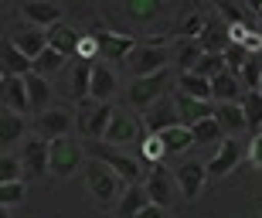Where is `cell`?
<instances>
[{"mask_svg":"<svg viewBox=\"0 0 262 218\" xmlns=\"http://www.w3.org/2000/svg\"><path fill=\"white\" fill-rule=\"evenodd\" d=\"M167 41H170L167 34H157V38L140 41V48L126 58L133 79H146V75H157V72L170 69V61H174V58H170V45H167Z\"/></svg>","mask_w":262,"mask_h":218,"instance_id":"1","label":"cell"},{"mask_svg":"<svg viewBox=\"0 0 262 218\" xmlns=\"http://www.w3.org/2000/svg\"><path fill=\"white\" fill-rule=\"evenodd\" d=\"M123 184H126V181L119 178L109 164L89 157V164H85V191L99 201V205H119L123 191H126Z\"/></svg>","mask_w":262,"mask_h":218,"instance_id":"2","label":"cell"},{"mask_svg":"<svg viewBox=\"0 0 262 218\" xmlns=\"http://www.w3.org/2000/svg\"><path fill=\"white\" fill-rule=\"evenodd\" d=\"M113 113H116V109L109 106V102H96V99L78 102V109H75V129H78V137H85V143H99V140H106V129H109Z\"/></svg>","mask_w":262,"mask_h":218,"instance_id":"3","label":"cell"},{"mask_svg":"<svg viewBox=\"0 0 262 218\" xmlns=\"http://www.w3.org/2000/svg\"><path fill=\"white\" fill-rule=\"evenodd\" d=\"M85 150H89V157H92V160L109 164L119 178L126 181V188H129V184H140V178H143V164H140L136 157L123 154L119 147H109V143H102V140H99V143H85Z\"/></svg>","mask_w":262,"mask_h":218,"instance_id":"4","label":"cell"},{"mask_svg":"<svg viewBox=\"0 0 262 218\" xmlns=\"http://www.w3.org/2000/svg\"><path fill=\"white\" fill-rule=\"evenodd\" d=\"M167 82H170V69L157 72V75H146V79H133L126 89V99L133 109L146 113V109H154L157 102L167 96Z\"/></svg>","mask_w":262,"mask_h":218,"instance_id":"5","label":"cell"},{"mask_svg":"<svg viewBox=\"0 0 262 218\" xmlns=\"http://www.w3.org/2000/svg\"><path fill=\"white\" fill-rule=\"evenodd\" d=\"M85 143L75 137H61L51 140V174L55 178H72L82 164H85Z\"/></svg>","mask_w":262,"mask_h":218,"instance_id":"6","label":"cell"},{"mask_svg":"<svg viewBox=\"0 0 262 218\" xmlns=\"http://www.w3.org/2000/svg\"><path fill=\"white\" fill-rule=\"evenodd\" d=\"M92 69H96V61H85V58H72L68 61V69L61 72V92H65L68 99L75 102H85L89 99V85H92Z\"/></svg>","mask_w":262,"mask_h":218,"instance_id":"7","label":"cell"},{"mask_svg":"<svg viewBox=\"0 0 262 218\" xmlns=\"http://www.w3.org/2000/svg\"><path fill=\"white\" fill-rule=\"evenodd\" d=\"M174 178H177V191H181L187 201L201 198L204 184L211 181V174H208V160H184V164L174 170Z\"/></svg>","mask_w":262,"mask_h":218,"instance_id":"8","label":"cell"},{"mask_svg":"<svg viewBox=\"0 0 262 218\" xmlns=\"http://www.w3.org/2000/svg\"><path fill=\"white\" fill-rule=\"evenodd\" d=\"M96 41H99V58L102 61H126L136 48H140V41L129 38V34H116V31H96Z\"/></svg>","mask_w":262,"mask_h":218,"instance_id":"9","label":"cell"},{"mask_svg":"<svg viewBox=\"0 0 262 218\" xmlns=\"http://www.w3.org/2000/svg\"><path fill=\"white\" fill-rule=\"evenodd\" d=\"M146 194H150V205H160V208H167L170 201H174V191H177V178L170 174V170L164 167V164H157V167L146 170V181H143Z\"/></svg>","mask_w":262,"mask_h":218,"instance_id":"10","label":"cell"},{"mask_svg":"<svg viewBox=\"0 0 262 218\" xmlns=\"http://www.w3.org/2000/svg\"><path fill=\"white\" fill-rule=\"evenodd\" d=\"M133 140H140V119H136L133 113H126V109H116L113 119H109V129H106V140H102V143L123 150L126 143H133Z\"/></svg>","mask_w":262,"mask_h":218,"instance_id":"11","label":"cell"},{"mask_svg":"<svg viewBox=\"0 0 262 218\" xmlns=\"http://www.w3.org/2000/svg\"><path fill=\"white\" fill-rule=\"evenodd\" d=\"M10 45L14 48H20L24 55H28L31 61H38L45 51L51 48V41H48V31H41V28H31V24H20V28L10 31Z\"/></svg>","mask_w":262,"mask_h":218,"instance_id":"12","label":"cell"},{"mask_svg":"<svg viewBox=\"0 0 262 218\" xmlns=\"http://www.w3.org/2000/svg\"><path fill=\"white\" fill-rule=\"evenodd\" d=\"M242 143L235 137H225L222 143H218V150L211 154V160H208V174H211L214 181L218 178H225V174H232L235 167H238V160H242Z\"/></svg>","mask_w":262,"mask_h":218,"instance_id":"13","label":"cell"},{"mask_svg":"<svg viewBox=\"0 0 262 218\" xmlns=\"http://www.w3.org/2000/svg\"><path fill=\"white\" fill-rule=\"evenodd\" d=\"M75 126V116H68V109H48V113H41V116H34V129H38V137H45L51 143V140H61L68 137V129Z\"/></svg>","mask_w":262,"mask_h":218,"instance_id":"14","label":"cell"},{"mask_svg":"<svg viewBox=\"0 0 262 218\" xmlns=\"http://www.w3.org/2000/svg\"><path fill=\"white\" fill-rule=\"evenodd\" d=\"M20 160H24V170L41 178V174H51V143L45 137H34L24 143L20 150Z\"/></svg>","mask_w":262,"mask_h":218,"instance_id":"15","label":"cell"},{"mask_svg":"<svg viewBox=\"0 0 262 218\" xmlns=\"http://www.w3.org/2000/svg\"><path fill=\"white\" fill-rule=\"evenodd\" d=\"M143 123H146V129L150 133H167V129H174V126H181V116H177V106H174V99L170 96H164V99L157 102L154 109H146L143 113Z\"/></svg>","mask_w":262,"mask_h":218,"instance_id":"16","label":"cell"},{"mask_svg":"<svg viewBox=\"0 0 262 218\" xmlns=\"http://www.w3.org/2000/svg\"><path fill=\"white\" fill-rule=\"evenodd\" d=\"M20 17H24V24H31V28L51 31L55 24H61V7H55L48 0H31V4L20 7Z\"/></svg>","mask_w":262,"mask_h":218,"instance_id":"17","label":"cell"},{"mask_svg":"<svg viewBox=\"0 0 262 218\" xmlns=\"http://www.w3.org/2000/svg\"><path fill=\"white\" fill-rule=\"evenodd\" d=\"M116 69L109 65V61H96V69H92V85H89V99L96 102H109L113 96H116Z\"/></svg>","mask_w":262,"mask_h":218,"instance_id":"18","label":"cell"},{"mask_svg":"<svg viewBox=\"0 0 262 218\" xmlns=\"http://www.w3.org/2000/svg\"><path fill=\"white\" fill-rule=\"evenodd\" d=\"M170 58H174V69L184 75V72L198 69V61L204 58V48H201V41H194V38H177L170 45Z\"/></svg>","mask_w":262,"mask_h":218,"instance_id":"19","label":"cell"},{"mask_svg":"<svg viewBox=\"0 0 262 218\" xmlns=\"http://www.w3.org/2000/svg\"><path fill=\"white\" fill-rule=\"evenodd\" d=\"M174 106H177V116H181V126H194L201 119L214 116V102H198L191 96H181V92L174 96Z\"/></svg>","mask_w":262,"mask_h":218,"instance_id":"20","label":"cell"},{"mask_svg":"<svg viewBox=\"0 0 262 218\" xmlns=\"http://www.w3.org/2000/svg\"><path fill=\"white\" fill-rule=\"evenodd\" d=\"M211 99H214V102H242V99H245L242 79H238L235 72L225 69L218 79H211Z\"/></svg>","mask_w":262,"mask_h":218,"instance_id":"21","label":"cell"},{"mask_svg":"<svg viewBox=\"0 0 262 218\" xmlns=\"http://www.w3.org/2000/svg\"><path fill=\"white\" fill-rule=\"evenodd\" d=\"M214 119H218V126L225 129V137H235V133L249 129V126H245L242 102H214Z\"/></svg>","mask_w":262,"mask_h":218,"instance_id":"22","label":"cell"},{"mask_svg":"<svg viewBox=\"0 0 262 218\" xmlns=\"http://www.w3.org/2000/svg\"><path fill=\"white\" fill-rule=\"evenodd\" d=\"M4 109L10 113H31V102H28V82L17 79V75H4Z\"/></svg>","mask_w":262,"mask_h":218,"instance_id":"23","label":"cell"},{"mask_svg":"<svg viewBox=\"0 0 262 218\" xmlns=\"http://www.w3.org/2000/svg\"><path fill=\"white\" fill-rule=\"evenodd\" d=\"M201 48L204 55H225V48L232 45V34H228V24L225 20H208V28L201 31Z\"/></svg>","mask_w":262,"mask_h":218,"instance_id":"24","label":"cell"},{"mask_svg":"<svg viewBox=\"0 0 262 218\" xmlns=\"http://www.w3.org/2000/svg\"><path fill=\"white\" fill-rule=\"evenodd\" d=\"M0 69L4 75H17V79H28L31 72H34V61L24 55L20 48H14L10 41H4V55H0Z\"/></svg>","mask_w":262,"mask_h":218,"instance_id":"25","label":"cell"},{"mask_svg":"<svg viewBox=\"0 0 262 218\" xmlns=\"http://www.w3.org/2000/svg\"><path fill=\"white\" fill-rule=\"evenodd\" d=\"M150 205V194H146L143 184H129L126 191H123V198H119L116 205V218H136L140 211Z\"/></svg>","mask_w":262,"mask_h":218,"instance_id":"26","label":"cell"},{"mask_svg":"<svg viewBox=\"0 0 262 218\" xmlns=\"http://www.w3.org/2000/svg\"><path fill=\"white\" fill-rule=\"evenodd\" d=\"M177 92H181V96H191V99H198V102H214L211 99V82L201 79L198 72L177 75Z\"/></svg>","mask_w":262,"mask_h":218,"instance_id":"27","label":"cell"},{"mask_svg":"<svg viewBox=\"0 0 262 218\" xmlns=\"http://www.w3.org/2000/svg\"><path fill=\"white\" fill-rule=\"evenodd\" d=\"M28 102H31V109H34V113H48V102H51V85H48V79H41V75H34V72H31L28 79Z\"/></svg>","mask_w":262,"mask_h":218,"instance_id":"28","label":"cell"},{"mask_svg":"<svg viewBox=\"0 0 262 218\" xmlns=\"http://www.w3.org/2000/svg\"><path fill=\"white\" fill-rule=\"evenodd\" d=\"M24 116L20 113H10V109H4V116H0V143H4V154H7V147H14L20 137H24Z\"/></svg>","mask_w":262,"mask_h":218,"instance_id":"29","label":"cell"},{"mask_svg":"<svg viewBox=\"0 0 262 218\" xmlns=\"http://www.w3.org/2000/svg\"><path fill=\"white\" fill-rule=\"evenodd\" d=\"M68 55H61L58 48H48L45 55H41L38 61H34V75H41V79H51V75H61V72L68 69Z\"/></svg>","mask_w":262,"mask_h":218,"instance_id":"30","label":"cell"},{"mask_svg":"<svg viewBox=\"0 0 262 218\" xmlns=\"http://www.w3.org/2000/svg\"><path fill=\"white\" fill-rule=\"evenodd\" d=\"M48 41H51V48H58L61 55H68V58H75V51H78V34L68 24H55V28L48 31Z\"/></svg>","mask_w":262,"mask_h":218,"instance_id":"31","label":"cell"},{"mask_svg":"<svg viewBox=\"0 0 262 218\" xmlns=\"http://www.w3.org/2000/svg\"><path fill=\"white\" fill-rule=\"evenodd\" d=\"M157 137L164 140L167 154H184L187 147H194V133H191V126H174V129H167V133H157Z\"/></svg>","mask_w":262,"mask_h":218,"instance_id":"32","label":"cell"},{"mask_svg":"<svg viewBox=\"0 0 262 218\" xmlns=\"http://www.w3.org/2000/svg\"><path fill=\"white\" fill-rule=\"evenodd\" d=\"M242 109H245V126L252 133H262V92H245Z\"/></svg>","mask_w":262,"mask_h":218,"instance_id":"33","label":"cell"},{"mask_svg":"<svg viewBox=\"0 0 262 218\" xmlns=\"http://www.w3.org/2000/svg\"><path fill=\"white\" fill-rule=\"evenodd\" d=\"M191 133H194V143H222V140H225V129L218 126V119H214V116L194 123Z\"/></svg>","mask_w":262,"mask_h":218,"instance_id":"34","label":"cell"},{"mask_svg":"<svg viewBox=\"0 0 262 218\" xmlns=\"http://www.w3.org/2000/svg\"><path fill=\"white\" fill-rule=\"evenodd\" d=\"M164 157H167L164 140L154 137V133H150V137H143V143H140V160H143L146 167H157V164H160Z\"/></svg>","mask_w":262,"mask_h":218,"instance_id":"35","label":"cell"},{"mask_svg":"<svg viewBox=\"0 0 262 218\" xmlns=\"http://www.w3.org/2000/svg\"><path fill=\"white\" fill-rule=\"evenodd\" d=\"M160 10H164V7H160L157 0H129V4H126V14L133 20H143V24H146V20H157V17H160Z\"/></svg>","mask_w":262,"mask_h":218,"instance_id":"36","label":"cell"},{"mask_svg":"<svg viewBox=\"0 0 262 218\" xmlns=\"http://www.w3.org/2000/svg\"><path fill=\"white\" fill-rule=\"evenodd\" d=\"M238 79H242V89L245 92H259V85H262V58H259V55L249 58V65L238 72Z\"/></svg>","mask_w":262,"mask_h":218,"instance_id":"37","label":"cell"},{"mask_svg":"<svg viewBox=\"0 0 262 218\" xmlns=\"http://www.w3.org/2000/svg\"><path fill=\"white\" fill-rule=\"evenodd\" d=\"M20 174H24V160L4 154L0 157V184H14V181H20Z\"/></svg>","mask_w":262,"mask_h":218,"instance_id":"38","label":"cell"},{"mask_svg":"<svg viewBox=\"0 0 262 218\" xmlns=\"http://www.w3.org/2000/svg\"><path fill=\"white\" fill-rule=\"evenodd\" d=\"M194 72L201 75V79H208V82L218 79V75L225 72V55H204V58L198 61V69H194Z\"/></svg>","mask_w":262,"mask_h":218,"instance_id":"39","label":"cell"},{"mask_svg":"<svg viewBox=\"0 0 262 218\" xmlns=\"http://www.w3.org/2000/svg\"><path fill=\"white\" fill-rule=\"evenodd\" d=\"M249 58H252V55H249L242 45H228V48H225V69L235 72V75H238V72L249 65Z\"/></svg>","mask_w":262,"mask_h":218,"instance_id":"40","label":"cell"},{"mask_svg":"<svg viewBox=\"0 0 262 218\" xmlns=\"http://www.w3.org/2000/svg\"><path fill=\"white\" fill-rule=\"evenodd\" d=\"M208 28V17H201V14H187L184 20H181V28H177V38H201V31Z\"/></svg>","mask_w":262,"mask_h":218,"instance_id":"41","label":"cell"},{"mask_svg":"<svg viewBox=\"0 0 262 218\" xmlns=\"http://www.w3.org/2000/svg\"><path fill=\"white\" fill-rule=\"evenodd\" d=\"M24 201V181H14V184H0V208H14Z\"/></svg>","mask_w":262,"mask_h":218,"instance_id":"42","label":"cell"},{"mask_svg":"<svg viewBox=\"0 0 262 218\" xmlns=\"http://www.w3.org/2000/svg\"><path fill=\"white\" fill-rule=\"evenodd\" d=\"M218 17H222L228 28H235V24H245L242 7H235V4H228V0H222V4H218Z\"/></svg>","mask_w":262,"mask_h":218,"instance_id":"43","label":"cell"},{"mask_svg":"<svg viewBox=\"0 0 262 218\" xmlns=\"http://www.w3.org/2000/svg\"><path fill=\"white\" fill-rule=\"evenodd\" d=\"M245 154H249V160H252V167L262 170V133H252V140H249Z\"/></svg>","mask_w":262,"mask_h":218,"instance_id":"44","label":"cell"},{"mask_svg":"<svg viewBox=\"0 0 262 218\" xmlns=\"http://www.w3.org/2000/svg\"><path fill=\"white\" fill-rule=\"evenodd\" d=\"M136 218H167V215H164V208H160V205H146V208L140 211Z\"/></svg>","mask_w":262,"mask_h":218,"instance_id":"45","label":"cell"},{"mask_svg":"<svg viewBox=\"0 0 262 218\" xmlns=\"http://www.w3.org/2000/svg\"><path fill=\"white\" fill-rule=\"evenodd\" d=\"M0 218H10V208H0Z\"/></svg>","mask_w":262,"mask_h":218,"instance_id":"46","label":"cell"},{"mask_svg":"<svg viewBox=\"0 0 262 218\" xmlns=\"http://www.w3.org/2000/svg\"><path fill=\"white\" fill-rule=\"evenodd\" d=\"M259 14H262V4H259Z\"/></svg>","mask_w":262,"mask_h":218,"instance_id":"47","label":"cell"},{"mask_svg":"<svg viewBox=\"0 0 262 218\" xmlns=\"http://www.w3.org/2000/svg\"><path fill=\"white\" fill-rule=\"evenodd\" d=\"M259 92H262V85H259Z\"/></svg>","mask_w":262,"mask_h":218,"instance_id":"48","label":"cell"},{"mask_svg":"<svg viewBox=\"0 0 262 218\" xmlns=\"http://www.w3.org/2000/svg\"><path fill=\"white\" fill-rule=\"evenodd\" d=\"M259 58H262V55H259Z\"/></svg>","mask_w":262,"mask_h":218,"instance_id":"49","label":"cell"}]
</instances>
